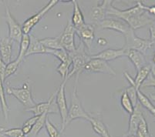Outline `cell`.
<instances>
[{"label":"cell","mask_w":155,"mask_h":137,"mask_svg":"<svg viewBox=\"0 0 155 137\" xmlns=\"http://www.w3.org/2000/svg\"><path fill=\"white\" fill-rule=\"evenodd\" d=\"M72 60L73 69L69 73L67 80H69L73 76L76 75V83H78V78L80 74L84 71V67L86 64L90 61L91 56H88L85 51V46L83 43L80 44L78 48H77L75 52L69 53Z\"/></svg>","instance_id":"cell-1"},{"label":"cell","mask_w":155,"mask_h":137,"mask_svg":"<svg viewBox=\"0 0 155 137\" xmlns=\"http://www.w3.org/2000/svg\"><path fill=\"white\" fill-rule=\"evenodd\" d=\"M6 93L7 94L15 97L24 106H26V109L32 108L36 106V103L32 96V90H31L29 80L24 82L22 88L7 86Z\"/></svg>","instance_id":"cell-2"},{"label":"cell","mask_w":155,"mask_h":137,"mask_svg":"<svg viewBox=\"0 0 155 137\" xmlns=\"http://www.w3.org/2000/svg\"><path fill=\"white\" fill-rule=\"evenodd\" d=\"M125 37V44L124 46V49L126 51L134 49V50H137L143 54L145 55L146 52L148 50L154 43L150 40V39H141L138 37L134 33V31L133 29H130L129 32L124 35Z\"/></svg>","instance_id":"cell-3"},{"label":"cell","mask_w":155,"mask_h":137,"mask_svg":"<svg viewBox=\"0 0 155 137\" xmlns=\"http://www.w3.org/2000/svg\"><path fill=\"white\" fill-rule=\"evenodd\" d=\"M112 2L113 1L110 3L109 6H108L107 11V15H113V16H115L117 19L125 21L127 23L129 21L131 20L132 19H134V17L146 12L142 8L141 1H137V5L135 6L127 8V9H125V10H120L119 8H117L116 7L113 5Z\"/></svg>","instance_id":"cell-4"},{"label":"cell","mask_w":155,"mask_h":137,"mask_svg":"<svg viewBox=\"0 0 155 137\" xmlns=\"http://www.w3.org/2000/svg\"><path fill=\"white\" fill-rule=\"evenodd\" d=\"M77 119H84L89 121L91 119V115L87 113L83 108L81 102L77 95V88L76 85L73 88V93L71 97V103L68 110V118L67 121V126L72 121Z\"/></svg>","instance_id":"cell-5"},{"label":"cell","mask_w":155,"mask_h":137,"mask_svg":"<svg viewBox=\"0 0 155 137\" xmlns=\"http://www.w3.org/2000/svg\"><path fill=\"white\" fill-rule=\"evenodd\" d=\"M67 80H64L61 85L60 86L59 89L56 90V104L57 109L59 110V113L60 114L62 120V128L61 132H63L65 130L67 127V121L68 118V106H67V99H66V94H65V86L67 83Z\"/></svg>","instance_id":"cell-6"},{"label":"cell","mask_w":155,"mask_h":137,"mask_svg":"<svg viewBox=\"0 0 155 137\" xmlns=\"http://www.w3.org/2000/svg\"><path fill=\"white\" fill-rule=\"evenodd\" d=\"M58 0H50V2H48L41 10L39 11V12H37L36 14H35L34 15L31 16L30 18H29L28 19H26L25 22H23V24L22 25V32L24 34H29L31 32L33 28L40 22L43 17L50 10H51L52 8L58 3Z\"/></svg>","instance_id":"cell-7"},{"label":"cell","mask_w":155,"mask_h":137,"mask_svg":"<svg viewBox=\"0 0 155 137\" xmlns=\"http://www.w3.org/2000/svg\"><path fill=\"white\" fill-rule=\"evenodd\" d=\"M75 34L76 29L73 26L71 22H69L63 32L59 36L62 48L68 53H73L77 49L75 46Z\"/></svg>","instance_id":"cell-8"},{"label":"cell","mask_w":155,"mask_h":137,"mask_svg":"<svg viewBox=\"0 0 155 137\" xmlns=\"http://www.w3.org/2000/svg\"><path fill=\"white\" fill-rule=\"evenodd\" d=\"M5 20L8 25L9 28V36L8 37L12 41L20 43L22 36L23 35L22 29V25H19L16 20L14 19L11 14L9 8H8L6 5L5 4Z\"/></svg>","instance_id":"cell-9"},{"label":"cell","mask_w":155,"mask_h":137,"mask_svg":"<svg viewBox=\"0 0 155 137\" xmlns=\"http://www.w3.org/2000/svg\"><path fill=\"white\" fill-rule=\"evenodd\" d=\"M84 71L89 73H104L110 76H116L115 70L108 64L107 62L100 59H91L90 61L86 64Z\"/></svg>","instance_id":"cell-10"},{"label":"cell","mask_w":155,"mask_h":137,"mask_svg":"<svg viewBox=\"0 0 155 137\" xmlns=\"http://www.w3.org/2000/svg\"><path fill=\"white\" fill-rule=\"evenodd\" d=\"M101 29H111V30L117 31L120 32L124 36L130 29L129 25L125 21L117 18H106L101 22L97 24Z\"/></svg>","instance_id":"cell-11"},{"label":"cell","mask_w":155,"mask_h":137,"mask_svg":"<svg viewBox=\"0 0 155 137\" xmlns=\"http://www.w3.org/2000/svg\"><path fill=\"white\" fill-rule=\"evenodd\" d=\"M76 34L81 39L85 48L91 50L95 38V29L94 25L85 23L81 27L76 29Z\"/></svg>","instance_id":"cell-12"},{"label":"cell","mask_w":155,"mask_h":137,"mask_svg":"<svg viewBox=\"0 0 155 137\" xmlns=\"http://www.w3.org/2000/svg\"><path fill=\"white\" fill-rule=\"evenodd\" d=\"M126 53L127 51L124 48L118 49H107L97 53V54L91 56V59H100L106 62H108L118 59V58L123 57V56H126Z\"/></svg>","instance_id":"cell-13"},{"label":"cell","mask_w":155,"mask_h":137,"mask_svg":"<svg viewBox=\"0 0 155 137\" xmlns=\"http://www.w3.org/2000/svg\"><path fill=\"white\" fill-rule=\"evenodd\" d=\"M56 91L54 93H53L47 102H44V103H40L39 104H36L32 108L26 109V111L27 112H32V113L34 114V116H39L42 114L47 113H53V112L51 110L52 108H53V102H54L55 98H56Z\"/></svg>","instance_id":"cell-14"},{"label":"cell","mask_w":155,"mask_h":137,"mask_svg":"<svg viewBox=\"0 0 155 137\" xmlns=\"http://www.w3.org/2000/svg\"><path fill=\"white\" fill-rule=\"evenodd\" d=\"M143 117L140 105L137 103L134 109V112L130 114L129 120V128H128V135H136L137 127L139 126L141 119Z\"/></svg>","instance_id":"cell-15"},{"label":"cell","mask_w":155,"mask_h":137,"mask_svg":"<svg viewBox=\"0 0 155 137\" xmlns=\"http://www.w3.org/2000/svg\"><path fill=\"white\" fill-rule=\"evenodd\" d=\"M111 2L112 1L110 0H104L101 4H97L92 8L91 12V19L94 20L97 25L106 19L107 8Z\"/></svg>","instance_id":"cell-16"},{"label":"cell","mask_w":155,"mask_h":137,"mask_svg":"<svg viewBox=\"0 0 155 137\" xmlns=\"http://www.w3.org/2000/svg\"><path fill=\"white\" fill-rule=\"evenodd\" d=\"M12 43H13V41L9 39L8 36L3 38L0 41V56H1V59L5 64H9L11 62Z\"/></svg>","instance_id":"cell-17"},{"label":"cell","mask_w":155,"mask_h":137,"mask_svg":"<svg viewBox=\"0 0 155 137\" xmlns=\"http://www.w3.org/2000/svg\"><path fill=\"white\" fill-rule=\"evenodd\" d=\"M126 56L133 63L137 71L147 64L145 55L137 50H134V49L127 50L126 53Z\"/></svg>","instance_id":"cell-18"},{"label":"cell","mask_w":155,"mask_h":137,"mask_svg":"<svg viewBox=\"0 0 155 137\" xmlns=\"http://www.w3.org/2000/svg\"><path fill=\"white\" fill-rule=\"evenodd\" d=\"M29 36H30V43L26 54V57L34 54H47V48L42 44L40 40L35 37L33 35H29Z\"/></svg>","instance_id":"cell-19"},{"label":"cell","mask_w":155,"mask_h":137,"mask_svg":"<svg viewBox=\"0 0 155 137\" xmlns=\"http://www.w3.org/2000/svg\"><path fill=\"white\" fill-rule=\"evenodd\" d=\"M89 122L91 123L93 129L96 133L101 135V137H111L105 123L100 117H94L91 115V119Z\"/></svg>","instance_id":"cell-20"},{"label":"cell","mask_w":155,"mask_h":137,"mask_svg":"<svg viewBox=\"0 0 155 137\" xmlns=\"http://www.w3.org/2000/svg\"><path fill=\"white\" fill-rule=\"evenodd\" d=\"M72 2L73 4V12L71 23L74 29H77L85 24V20H84V16L83 15L82 11L80 9L78 2L77 0H74V1H72Z\"/></svg>","instance_id":"cell-21"},{"label":"cell","mask_w":155,"mask_h":137,"mask_svg":"<svg viewBox=\"0 0 155 137\" xmlns=\"http://www.w3.org/2000/svg\"><path fill=\"white\" fill-rule=\"evenodd\" d=\"M152 66H153L152 64H147L146 66L137 71V73L136 77L134 79V86L137 90H140L141 85L147 79L152 71Z\"/></svg>","instance_id":"cell-22"},{"label":"cell","mask_w":155,"mask_h":137,"mask_svg":"<svg viewBox=\"0 0 155 137\" xmlns=\"http://www.w3.org/2000/svg\"><path fill=\"white\" fill-rule=\"evenodd\" d=\"M137 102H139V104L148 110L152 115L155 116V106L152 103L150 99L145 94H143L140 90H137Z\"/></svg>","instance_id":"cell-23"},{"label":"cell","mask_w":155,"mask_h":137,"mask_svg":"<svg viewBox=\"0 0 155 137\" xmlns=\"http://www.w3.org/2000/svg\"><path fill=\"white\" fill-rule=\"evenodd\" d=\"M29 43H30V36L29 34H24L22 36L20 42V48H19V56L16 59L22 63L26 57V54L29 49Z\"/></svg>","instance_id":"cell-24"},{"label":"cell","mask_w":155,"mask_h":137,"mask_svg":"<svg viewBox=\"0 0 155 137\" xmlns=\"http://www.w3.org/2000/svg\"><path fill=\"white\" fill-rule=\"evenodd\" d=\"M0 104H1V108H2V114L4 116L5 120H8V117H9V107L7 103L6 98H5V89L3 86V83L2 82L0 79Z\"/></svg>","instance_id":"cell-25"},{"label":"cell","mask_w":155,"mask_h":137,"mask_svg":"<svg viewBox=\"0 0 155 137\" xmlns=\"http://www.w3.org/2000/svg\"><path fill=\"white\" fill-rule=\"evenodd\" d=\"M42 44L47 49H63L60 45V38L53 37V38H44V39H39Z\"/></svg>","instance_id":"cell-26"},{"label":"cell","mask_w":155,"mask_h":137,"mask_svg":"<svg viewBox=\"0 0 155 137\" xmlns=\"http://www.w3.org/2000/svg\"><path fill=\"white\" fill-rule=\"evenodd\" d=\"M48 116H49V113H45L42 114L41 116H39L37 121H36L35 125L32 127V130H31L30 133H32V135L36 136L39 134V132H40V130L45 126V123H46V120Z\"/></svg>","instance_id":"cell-27"},{"label":"cell","mask_w":155,"mask_h":137,"mask_svg":"<svg viewBox=\"0 0 155 137\" xmlns=\"http://www.w3.org/2000/svg\"><path fill=\"white\" fill-rule=\"evenodd\" d=\"M47 54H51L56 57L59 60L61 61V63L63 62H67L71 59L70 55L67 53V51L64 50L63 49H47Z\"/></svg>","instance_id":"cell-28"},{"label":"cell","mask_w":155,"mask_h":137,"mask_svg":"<svg viewBox=\"0 0 155 137\" xmlns=\"http://www.w3.org/2000/svg\"><path fill=\"white\" fill-rule=\"evenodd\" d=\"M72 64V60H69L67 62H63V63H61L59 66L56 69V71L59 73V74L61 76L62 80L63 81L64 80H67V76L69 74V70H70V66H71Z\"/></svg>","instance_id":"cell-29"},{"label":"cell","mask_w":155,"mask_h":137,"mask_svg":"<svg viewBox=\"0 0 155 137\" xmlns=\"http://www.w3.org/2000/svg\"><path fill=\"white\" fill-rule=\"evenodd\" d=\"M120 103L124 109L127 113H128L130 115L134 112V106H133L131 101H130V98L128 97V96L127 95V93L125 91H124V93H122V95H121Z\"/></svg>","instance_id":"cell-30"},{"label":"cell","mask_w":155,"mask_h":137,"mask_svg":"<svg viewBox=\"0 0 155 137\" xmlns=\"http://www.w3.org/2000/svg\"><path fill=\"white\" fill-rule=\"evenodd\" d=\"M150 135L149 134V129L148 126H147V122L146 119H145L144 116L141 119L139 126L137 127V133L135 136L136 137H147Z\"/></svg>","instance_id":"cell-31"},{"label":"cell","mask_w":155,"mask_h":137,"mask_svg":"<svg viewBox=\"0 0 155 137\" xmlns=\"http://www.w3.org/2000/svg\"><path fill=\"white\" fill-rule=\"evenodd\" d=\"M20 63L21 62L19 61V60L16 59L15 60H14L13 62H10L9 64H7L5 73V80H6L7 78H9V76L13 75L15 72L17 71L18 68H19Z\"/></svg>","instance_id":"cell-32"},{"label":"cell","mask_w":155,"mask_h":137,"mask_svg":"<svg viewBox=\"0 0 155 137\" xmlns=\"http://www.w3.org/2000/svg\"><path fill=\"white\" fill-rule=\"evenodd\" d=\"M137 89L135 88L133 86H130L129 87L125 89L124 91L126 92L127 95L128 96V97L130 98V101H131L132 104H133L134 106H136L137 104L138 103L137 102Z\"/></svg>","instance_id":"cell-33"},{"label":"cell","mask_w":155,"mask_h":137,"mask_svg":"<svg viewBox=\"0 0 155 137\" xmlns=\"http://www.w3.org/2000/svg\"><path fill=\"white\" fill-rule=\"evenodd\" d=\"M45 127H46V129L47 131V133L50 137H60V132L58 131V129H56V127L52 124V122H50V119H46V123H45Z\"/></svg>","instance_id":"cell-34"},{"label":"cell","mask_w":155,"mask_h":137,"mask_svg":"<svg viewBox=\"0 0 155 137\" xmlns=\"http://www.w3.org/2000/svg\"><path fill=\"white\" fill-rule=\"evenodd\" d=\"M0 132L6 137H21L24 135L22 128H13V129L0 131Z\"/></svg>","instance_id":"cell-35"},{"label":"cell","mask_w":155,"mask_h":137,"mask_svg":"<svg viewBox=\"0 0 155 137\" xmlns=\"http://www.w3.org/2000/svg\"><path fill=\"white\" fill-rule=\"evenodd\" d=\"M141 87H154L155 88V76L153 73H150L147 79L141 85Z\"/></svg>","instance_id":"cell-36"},{"label":"cell","mask_w":155,"mask_h":137,"mask_svg":"<svg viewBox=\"0 0 155 137\" xmlns=\"http://www.w3.org/2000/svg\"><path fill=\"white\" fill-rule=\"evenodd\" d=\"M7 64H5L3 61H2L1 58H0V79L2 80V83H5V69H6Z\"/></svg>","instance_id":"cell-37"},{"label":"cell","mask_w":155,"mask_h":137,"mask_svg":"<svg viewBox=\"0 0 155 137\" xmlns=\"http://www.w3.org/2000/svg\"><path fill=\"white\" fill-rule=\"evenodd\" d=\"M38 118H39V116H32V117H31V118L28 119L27 120L24 122L22 126H29V127H31V128L32 129V127H33V126L35 125L36 122L37 121Z\"/></svg>","instance_id":"cell-38"},{"label":"cell","mask_w":155,"mask_h":137,"mask_svg":"<svg viewBox=\"0 0 155 137\" xmlns=\"http://www.w3.org/2000/svg\"><path fill=\"white\" fill-rule=\"evenodd\" d=\"M142 8L146 12H147L148 14L152 15H155V5H153V6H147V5H144L142 2Z\"/></svg>","instance_id":"cell-39"},{"label":"cell","mask_w":155,"mask_h":137,"mask_svg":"<svg viewBox=\"0 0 155 137\" xmlns=\"http://www.w3.org/2000/svg\"><path fill=\"white\" fill-rule=\"evenodd\" d=\"M150 40L151 42H153V43H155V21L153 20L152 22V23L150 25Z\"/></svg>","instance_id":"cell-40"},{"label":"cell","mask_w":155,"mask_h":137,"mask_svg":"<svg viewBox=\"0 0 155 137\" xmlns=\"http://www.w3.org/2000/svg\"><path fill=\"white\" fill-rule=\"evenodd\" d=\"M97 43L101 46H106V45L107 44V40L105 38H99L98 40H97Z\"/></svg>","instance_id":"cell-41"},{"label":"cell","mask_w":155,"mask_h":137,"mask_svg":"<svg viewBox=\"0 0 155 137\" xmlns=\"http://www.w3.org/2000/svg\"><path fill=\"white\" fill-rule=\"evenodd\" d=\"M150 98H151V99L155 102V95H153V94H150Z\"/></svg>","instance_id":"cell-42"},{"label":"cell","mask_w":155,"mask_h":137,"mask_svg":"<svg viewBox=\"0 0 155 137\" xmlns=\"http://www.w3.org/2000/svg\"><path fill=\"white\" fill-rule=\"evenodd\" d=\"M153 63H154V64H155V52H154V53H153Z\"/></svg>","instance_id":"cell-43"},{"label":"cell","mask_w":155,"mask_h":137,"mask_svg":"<svg viewBox=\"0 0 155 137\" xmlns=\"http://www.w3.org/2000/svg\"><path fill=\"white\" fill-rule=\"evenodd\" d=\"M0 137H6V136H5V135H3V134H2V132H0Z\"/></svg>","instance_id":"cell-44"},{"label":"cell","mask_w":155,"mask_h":137,"mask_svg":"<svg viewBox=\"0 0 155 137\" xmlns=\"http://www.w3.org/2000/svg\"><path fill=\"white\" fill-rule=\"evenodd\" d=\"M127 137H136V136H134V135H127Z\"/></svg>","instance_id":"cell-45"},{"label":"cell","mask_w":155,"mask_h":137,"mask_svg":"<svg viewBox=\"0 0 155 137\" xmlns=\"http://www.w3.org/2000/svg\"><path fill=\"white\" fill-rule=\"evenodd\" d=\"M21 137H26V135H22V136H21Z\"/></svg>","instance_id":"cell-46"},{"label":"cell","mask_w":155,"mask_h":137,"mask_svg":"<svg viewBox=\"0 0 155 137\" xmlns=\"http://www.w3.org/2000/svg\"><path fill=\"white\" fill-rule=\"evenodd\" d=\"M147 137H150V135H148V136H147Z\"/></svg>","instance_id":"cell-47"}]
</instances>
